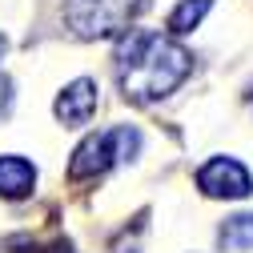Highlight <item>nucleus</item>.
I'll return each mask as SVG.
<instances>
[{"instance_id": "nucleus-1", "label": "nucleus", "mask_w": 253, "mask_h": 253, "mask_svg": "<svg viewBox=\"0 0 253 253\" xmlns=\"http://www.w3.org/2000/svg\"><path fill=\"white\" fill-rule=\"evenodd\" d=\"M113 73L125 101L153 105L193 73V52L153 28H129L113 48Z\"/></svg>"}, {"instance_id": "nucleus-2", "label": "nucleus", "mask_w": 253, "mask_h": 253, "mask_svg": "<svg viewBox=\"0 0 253 253\" xmlns=\"http://www.w3.org/2000/svg\"><path fill=\"white\" fill-rule=\"evenodd\" d=\"M145 8L149 0H65V24L81 41H105L129 33Z\"/></svg>"}, {"instance_id": "nucleus-3", "label": "nucleus", "mask_w": 253, "mask_h": 253, "mask_svg": "<svg viewBox=\"0 0 253 253\" xmlns=\"http://www.w3.org/2000/svg\"><path fill=\"white\" fill-rule=\"evenodd\" d=\"M137 149H141V133L133 129V125H113V129L92 133V137H84V141L77 145L73 161H69V177H73V181L105 177L113 165L137 157Z\"/></svg>"}, {"instance_id": "nucleus-4", "label": "nucleus", "mask_w": 253, "mask_h": 253, "mask_svg": "<svg viewBox=\"0 0 253 253\" xmlns=\"http://www.w3.org/2000/svg\"><path fill=\"white\" fill-rule=\"evenodd\" d=\"M197 189L205 197H249L253 193V177L249 169L237 161V157H213V161H205L197 169Z\"/></svg>"}, {"instance_id": "nucleus-5", "label": "nucleus", "mask_w": 253, "mask_h": 253, "mask_svg": "<svg viewBox=\"0 0 253 253\" xmlns=\"http://www.w3.org/2000/svg\"><path fill=\"white\" fill-rule=\"evenodd\" d=\"M97 92H101V88H97V81H92V77H77V81L56 97V105H52L56 121L69 125V129H81V125H88L92 113H97Z\"/></svg>"}, {"instance_id": "nucleus-6", "label": "nucleus", "mask_w": 253, "mask_h": 253, "mask_svg": "<svg viewBox=\"0 0 253 253\" xmlns=\"http://www.w3.org/2000/svg\"><path fill=\"white\" fill-rule=\"evenodd\" d=\"M33 185H37L33 161H24V157H16V153H4V157H0V197L20 201V197L33 193Z\"/></svg>"}, {"instance_id": "nucleus-7", "label": "nucleus", "mask_w": 253, "mask_h": 253, "mask_svg": "<svg viewBox=\"0 0 253 253\" xmlns=\"http://www.w3.org/2000/svg\"><path fill=\"white\" fill-rule=\"evenodd\" d=\"M217 245L229 249V253L253 249V213H233V217H225V225L217 229Z\"/></svg>"}, {"instance_id": "nucleus-8", "label": "nucleus", "mask_w": 253, "mask_h": 253, "mask_svg": "<svg viewBox=\"0 0 253 253\" xmlns=\"http://www.w3.org/2000/svg\"><path fill=\"white\" fill-rule=\"evenodd\" d=\"M213 8V0H181V4L169 12V33L173 37H185L205 20V12Z\"/></svg>"}, {"instance_id": "nucleus-9", "label": "nucleus", "mask_w": 253, "mask_h": 253, "mask_svg": "<svg viewBox=\"0 0 253 253\" xmlns=\"http://www.w3.org/2000/svg\"><path fill=\"white\" fill-rule=\"evenodd\" d=\"M8 101H12V81H8V77H0V117H4Z\"/></svg>"}, {"instance_id": "nucleus-10", "label": "nucleus", "mask_w": 253, "mask_h": 253, "mask_svg": "<svg viewBox=\"0 0 253 253\" xmlns=\"http://www.w3.org/2000/svg\"><path fill=\"white\" fill-rule=\"evenodd\" d=\"M4 48H8V41H4V37H0V56H4Z\"/></svg>"}]
</instances>
